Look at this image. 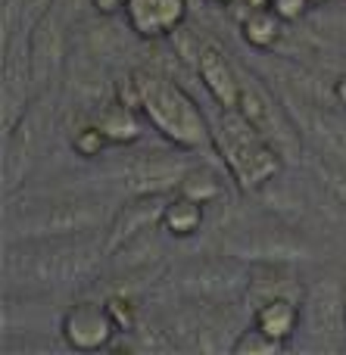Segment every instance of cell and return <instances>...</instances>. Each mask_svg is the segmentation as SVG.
Here are the masks:
<instances>
[{"label":"cell","instance_id":"obj_1","mask_svg":"<svg viewBox=\"0 0 346 355\" xmlns=\"http://www.w3.org/2000/svg\"><path fill=\"white\" fill-rule=\"evenodd\" d=\"M106 252V237L97 240L91 231L12 240L3 252V277L16 287H75L97 275Z\"/></svg>","mask_w":346,"mask_h":355},{"label":"cell","instance_id":"obj_2","mask_svg":"<svg viewBox=\"0 0 346 355\" xmlns=\"http://www.w3.org/2000/svg\"><path fill=\"white\" fill-rule=\"evenodd\" d=\"M212 144L243 193L262 190L272 178H278L281 166H284V156L278 153V147L241 110H222Z\"/></svg>","mask_w":346,"mask_h":355},{"label":"cell","instance_id":"obj_3","mask_svg":"<svg viewBox=\"0 0 346 355\" xmlns=\"http://www.w3.org/2000/svg\"><path fill=\"white\" fill-rule=\"evenodd\" d=\"M131 75L141 87V112L168 144L181 150H200L212 144V128L206 116L175 81L144 72V69Z\"/></svg>","mask_w":346,"mask_h":355},{"label":"cell","instance_id":"obj_4","mask_svg":"<svg viewBox=\"0 0 346 355\" xmlns=\"http://www.w3.org/2000/svg\"><path fill=\"white\" fill-rule=\"evenodd\" d=\"M103 225H106V209L91 196H56V200L31 202L12 218L6 215V227H10L12 240L85 234V231H97Z\"/></svg>","mask_w":346,"mask_h":355},{"label":"cell","instance_id":"obj_5","mask_svg":"<svg viewBox=\"0 0 346 355\" xmlns=\"http://www.w3.org/2000/svg\"><path fill=\"white\" fill-rule=\"evenodd\" d=\"M303 324L300 331L306 334L309 346L315 349H340L346 340V287L340 277L322 275L303 287Z\"/></svg>","mask_w":346,"mask_h":355},{"label":"cell","instance_id":"obj_6","mask_svg":"<svg viewBox=\"0 0 346 355\" xmlns=\"http://www.w3.org/2000/svg\"><path fill=\"white\" fill-rule=\"evenodd\" d=\"M116 334L122 331H119L112 312L106 309V302H72L60 318V337L72 352H100L112 346Z\"/></svg>","mask_w":346,"mask_h":355},{"label":"cell","instance_id":"obj_7","mask_svg":"<svg viewBox=\"0 0 346 355\" xmlns=\"http://www.w3.org/2000/svg\"><path fill=\"white\" fill-rule=\"evenodd\" d=\"M28 78L31 94H44L53 87V81L62 72V19L50 6L41 19L28 28Z\"/></svg>","mask_w":346,"mask_h":355},{"label":"cell","instance_id":"obj_8","mask_svg":"<svg viewBox=\"0 0 346 355\" xmlns=\"http://www.w3.org/2000/svg\"><path fill=\"white\" fill-rule=\"evenodd\" d=\"M243 277L237 275V268H231L222 259H200L191 262L172 277V290L184 300L197 302H222L228 296H234L241 290Z\"/></svg>","mask_w":346,"mask_h":355},{"label":"cell","instance_id":"obj_9","mask_svg":"<svg viewBox=\"0 0 346 355\" xmlns=\"http://www.w3.org/2000/svg\"><path fill=\"white\" fill-rule=\"evenodd\" d=\"M166 202H168L166 193H131V200L125 206H119V212L106 225V234H103L106 250L122 252L128 243L144 237L153 225H159Z\"/></svg>","mask_w":346,"mask_h":355},{"label":"cell","instance_id":"obj_10","mask_svg":"<svg viewBox=\"0 0 346 355\" xmlns=\"http://www.w3.org/2000/svg\"><path fill=\"white\" fill-rule=\"evenodd\" d=\"M237 110H241L243 116H247L250 122H253L256 128H259L262 135H266L268 141L278 147V153L284 156V159H287V156H291V159H297V156H300V141H297V135L291 131V125H287V116L281 112V106H275V100L268 97L259 85L243 81V91H241V103H237Z\"/></svg>","mask_w":346,"mask_h":355},{"label":"cell","instance_id":"obj_11","mask_svg":"<svg viewBox=\"0 0 346 355\" xmlns=\"http://www.w3.org/2000/svg\"><path fill=\"white\" fill-rule=\"evenodd\" d=\"M125 19L137 37H172L187 22V0H125Z\"/></svg>","mask_w":346,"mask_h":355},{"label":"cell","instance_id":"obj_12","mask_svg":"<svg viewBox=\"0 0 346 355\" xmlns=\"http://www.w3.org/2000/svg\"><path fill=\"white\" fill-rule=\"evenodd\" d=\"M197 75L206 85L209 97L218 103V110H237V103H241V91H243V78L237 75V69L231 66L228 53H225L216 41H206L203 50H200Z\"/></svg>","mask_w":346,"mask_h":355},{"label":"cell","instance_id":"obj_13","mask_svg":"<svg viewBox=\"0 0 346 355\" xmlns=\"http://www.w3.org/2000/svg\"><path fill=\"white\" fill-rule=\"evenodd\" d=\"M187 168L175 156L147 153L125 172V187L131 193H175Z\"/></svg>","mask_w":346,"mask_h":355},{"label":"cell","instance_id":"obj_14","mask_svg":"<svg viewBox=\"0 0 346 355\" xmlns=\"http://www.w3.org/2000/svg\"><path fill=\"white\" fill-rule=\"evenodd\" d=\"M228 256L259 259V262H291V259H306V246L284 231H250L243 240H231Z\"/></svg>","mask_w":346,"mask_h":355},{"label":"cell","instance_id":"obj_15","mask_svg":"<svg viewBox=\"0 0 346 355\" xmlns=\"http://www.w3.org/2000/svg\"><path fill=\"white\" fill-rule=\"evenodd\" d=\"M253 324L278 343H291L303 324V306L297 296H272L253 309Z\"/></svg>","mask_w":346,"mask_h":355},{"label":"cell","instance_id":"obj_16","mask_svg":"<svg viewBox=\"0 0 346 355\" xmlns=\"http://www.w3.org/2000/svg\"><path fill=\"white\" fill-rule=\"evenodd\" d=\"M137 112L141 110H135V106L122 103L119 97H112L110 103H103L94 112L91 122L110 137V144L128 147V144H135L137 137H141V119H137Z\"/></svg>","mask_w":346,"mask_h":355},{"label":"cell","instance_id":"obj_17","mask_svg":"<svg viewBox=\"0 0 346 355\" xmlns=\"http://www.w3.org/2000/svg\"><path fill=\"white\" fill-rule=\"evenodd\" d=\"M203 221H206V202H200V200H193V196L175 190V196H168L166 209H162L159 227L168 234V237L184 240V237L200 234Z\"/></svg>","mask_w":346,"mask_h":355},{"label":"cell","instance_id":"obj_18","mask_svg":"<svg viewBox=\"0 0 346 355\" xmlns=\"http://www.w3.org/2000/svg\"><path fill=\"white\" fill-rule=\"evenodd\" d=\"M284 19L278 16V12L272 10V6H250L247 16L241 19V37L250 44L253 50H272L275 44L281 41V35H284Z\"/></svg>","mask_w":346,"mask_h":355},{"label":"cell","instance_id":"obj_19","mask_svg":"<svg viewBox=\"0 0 346 355\" xmlns=\"http://www.w3.org/2000/svg\"><path fill=\"white\" fill-rule=\"evenodd\" d=\"M178 193H187L200 202H212L218 193H222V181H218V175L212 172L209 166H193L184 172V178H181Z\"/></svg>","mask_w":346,"mask_h":355},{"label":"cell","instance_id":"obj_20","mask_svg":"<svg viewBox=\"0 0 346 355\" xmlns=\"http://www.w3.org/2000/svg\"><path fill=\"white\" fill-rule=\"evenodd\" d=\"M281 349H284V343H278V340H272L268 334H262L256 324H250L247 331L237 334L234 346H231L234 355H278Z\"/></svg>","mask_w":346,"mask_h":355},{"label":"cell","instance_id":"obj_21","mask_svg":"<svg viewBox=\"0 0 346 355\" xmlns=\"http://www.w3.org/2000/svg\"><path fill=\"white\" fill-rule=\"evenodd\" d=\"M106 147H110V137H106L94 122L81 125V128L72 135V150H75V156H81V159H97V156H103Z\"/></svg>","mask_w":346,"mask_h":355},{"label":"cell","instance_id":"obj_22","mask_svg":"<svg viewBox=\"0 0 346 355\" xmlns=\"http://www.w3.org/2000/svg\"><path fill=\"white\" fill-rule=\"evenodd\" d=\"M106 309L112 312V318H116V324H119V331H131V327H137V306H135V300H128V296H112L110 302H106Z\"/></svg>","mask_w":346,"mask_h":355},{"label":"cell","instance_id":"obj_23","mask_svg":"<svg viewBox=\"0 0 346 355\" xmlns=\"http://www.w3.org/2000/svg\"><path fill=\"white\" fill-rule=\"evenodd\" d=\"M268 6H272V10L278 12L287 25H291V22H300V19L309 16L312 0H268Z\"/></svg>","mask_w":346,"mask_h":355},{"label":"cell","instance_id":"obj_24","mask_svg":"<svg viewBox=\"0 0 346 355\" xmlns=\"http://www.w3.org/2000/svg\"><path fill=\"white\" fill-rule=\"evenodd\" d=\"M318 168H322V178L328 181V187L334 190V196L343 202V209H346V172L337 168V166H328V162H322Z\"/></svg>","mask_w":346,"mask_h":355},{"label":"cell","instance_id":"obj_25","mask_svg":"<svg viewBox=\"0 0 346 355\" xmlns=\"http://www.w3.org/2000/svg\"><path fill=\"white\" fill-rule=\"evenodd\" d=\"M91 6L100 16H116V12L125 10V0H91Z\"/></svg>","mask_w":346,"mask_h":355},{"label":"cell","instance_id":"obj_26","mask_svg":"<svg viewBox=\"0 0 346 355\" xmlns=\"http://www.w3.org/2000/svg\"><path fill=\"white\" fill-rule=\"evenodd\" d=\"M334 97H337V103H340L343 110H346V72L334 81Z\"/></svg>","mask_w":346,"mask_h":355},{"label":"cell","instance_id":"obj_27","mask_svg":"<svg viewBox=\"0 0 346 355\" xmlns=\"http://www.w3.org/2000/svg\"><path fill=\"white\" fill-rule=\"evenodd\" d=\"M206 3H212V6H234L237 0H206Z\"/></svg>","mask_w":346,"mask_h":355},{"label":"cell","instance_id":"obj_28","mask_svg":"<svg viewBox=\"0 0 346 355\" xmlns=\"http://www.w3.org/2000/svg\"><path fill=\"white\" fill-rule=\"evenodd\" d=\"M237 3H247V6H266L268 0H237Z\"/></svg>","mask_w":346,"mask_h":355},{"label":"cell","instance_id":"obj_29","mask_svg":"<svg viewBox=\"0 0 346 355\" xmlns=\"http://www.w3.org/2000/svg\"><path fill=\"white\" fill-rule=\"evenodd\" d=\"M328 3H334V0H312V6H328Z\"/></svg>","mask_w":346,"mask_h":355},{"label":"cell","instance_id":"obj_30","mask_svg":"<svg viewBox=\"0 0 346 355\" xmlns=\"http://www.w3.org/2000/svg\"><path fill=\"white\" fill-rule=\"evenodd\" d=\"M343 287H346V277H343Z\"/></svg>","mask_w":346,"mask_h":355}]
</instances>
